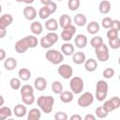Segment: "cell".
<instances>
[{"instance_id":"cell-1","label":"cell","mask_w":120,"mask_h":120,"mask_svg":"<svg viewBox=\"0 0 120 120\" xmlns=\"http://www.w3.org/2000/svg\"><path fill=\"white\" fill-rule=\"evenodd\" d=\"M38 44V38L34 35H28L15 43V51L18 53H24L28 49L36 48Z\"/></svg>"},{"instance_id":"cell-2","label":"cell","mask_w":120,"mask_h":120,"mask_svg":"<svg viewBox=\"0 0 120 120\" xmlns=\"http://www.w3.org/2000/svg\"><path fill=\"white\" fill-rule=\"evenodd\" d=\"M37 104L38 106V109L45 112L50 113L52 111L53 104H54V98L52 96H40L38 98Z\"/></svg>"},{"instance_id":"cell-3","label":"cell","mask_w":120,"mask_h":120,"mask_svg":"<svg viewBox=\"0 0 120 120\" xmlns=\"http://www.w3.org/2000/svg\"><path fill=\"white\" fill-rule=\"evenodd\" d=\"M108 91H109L108 82L105 80H99L96 83V94L94 97L98 101H103L105 100L108 95Z\"/></svg>"},{"instance_id":"cell-4","label":"cell","mask_w":120,"mask_h":120,"mask_svg":"<svg viewBox=\"0 0 120 120\" xmlns=\"http://www.w3.org/2000/svg\"><path fill=\"white\" fill-rule=\"evenodd\" d=\"M58 38H59V36L55 32H49L48 34H46L44 37L40 38L39 44L44 49H50L52 45H54L58 41Z\"/></svg>"},{"instance_id":"cell-5","label":"cell","mask_w":120,"mask_h":120,"mask_svg":"<svg viewBox=\"0 0 120 120\" xmlns=\"http://www.w3.org/2000/svg\"><path fill=\"white\" fill-rule=\"evenodd\" d=\"M45 57L52 65H60L64 61V55L61 52L54 49H49L45 53Z\"/></svg>"},{"instance_id":"cell-6","label":"cell","mask_w":120,"mask_h":120,"mask_svg":"<svg viewBox=\"0 0 120 120\" xmlns=\"http://www.w3.org/2000/svg\"><path fill=\"white\" fill-rule=\"evenodd\" d=\"M69 87H70V90L73 94H75V95L81 94L84 88L83 80L79 76H74V77L70 78Z\"/></svg>"},{"instance_id":"cell-7","label":"cell","mask_w":120,"mask_h":120,"mask_svg":"<svg viewBox=\"0 0 120 120\" xmlns=\"http://www.w3.org/2000/svg\"><path fill=\"white\" fill-rule=\"evenodd\" d=\"M95 53H96V56H97L98 60L100 61V62H107L110 58L109 48L104 43L95 49Z\"/></svg>"},{"instance_id":"cell-8","label":"cell","mask_w":120,"mask_h":120,"mask_svg":"<svg viewBox=\"0 0 120 120\" xmlns=\"http://www.w3.org/2000/svg\"><path fill=\"white\" fill-rule=\"evenodd\" d=\"M94 99H95V97L91 92H84L78 98L77 102L80 107L86 108V107L90 106L91 104H93Z\"/></svg>"},{"instance_id":"cell-9","label":"cell","mask_w":120,"mask_h":120,"mask_svg":"<svg viewBox=\"0 0 120 120\" xmlns=\"http://www.w3.org/2000/svg\"><path fill=\"white\" fill-rule=\"evenodd\" d=\"M76 33V27L75 25L73 24H69L68 26H66L65 28H63L61 34H60V38L62 40L66 41V42H68L72 39L73 36L75 35Z\"/></svg>"},{"instance_id":"cell-10","label":"cell","mask_w":120,"mask_h":120,"mask_svg":"<svg viewBox=\"0 0 120 120\" xmlns=\"http://www.w3.org/2000/svg\"><path fill=\"white\" fill-rule=\"evenodd\" d=\"M57 72L65 80L70 79L73 76V68L68 64H61L57 68Z\"/></svg>"},{"instance_id":"cell-11","label":"cell","mask_w":120,"mask_h":120,"mask_svg":"<svg viewBox=\"0 0 120 120\" xmlns=\"http://www.w3.org/2000/svg\"><path fill=\"white\" fill-rule=\"evenodd\" d=\"M119 106H120V98H119L117 96L112 97V98H111L110 99L106 100V101L103 103V105H102V107H103L108 112H112V111L118 109Z\"/></svg>"},{"instance_id":"cell-12","label":"cell","mask_w":120,"mask_h":120,"mask_svg":"<svg viewBox=\"0 0 120 120\" xmlns=\"http://www.w3.org/2000/svg\"><path fill=\"white\" fill-rule=\"evenodd\" d=\"M22 14L27 21H33V22L36 20L38 16L37 9L32 6H26L22 10Z\"/></svg>"},{"instance_id":"cell-13","label":"cell","mask_w":120,"mask_h":120,"mask_svg":"<svg viewBox=\"0 0 120 120\" xmlns=\"http://www.w3.org/2000/svg\"><path fill=\"white\" fill-rule=\"evenodd\" d=\"M13 22V17L9 13L3 14L0 16V29H6Z\"/></svg>"},{"instance_id":"cell-14","label":"cell","mask_w":120,"mask_h":120,"mask_svg":"<svg viewBox=\"0 0 120 120\" xmlns=\"http://www.w3.org/2000/svg\"><path fill=\"white\" fill-rule=\"evenodd\" d=\"M74 42H75V46L79 49H83L86 47L87 45V42H88V39H87V37L83 34H78L75 38H74Z\"/></svg>"},{"instance_id":"cell-15","label":"cell","mask_w":120,"mask_h":120,"mask_svg":"<svg viewBox=\"0 0 120 120\" xmlns=\"http://www.w3.org/2000/svg\"><path fill=\"white\" fill-rule=\"evenodd\" d=\"M30 30L34 36H38L41 35L43 32V25L40 22L38 21H34L30 24Z\"/></svg>"},{"instance_id":"cell-16","label":"cell","mask_w":120,"mask_h":120,"mask_svg":"<svg viewBox=\"0 0 120 120\" xmlns=\"http://www.w3.org/2000/svg\"><path fill=\"white\" fill-rule=\"evenodd\" d=\"M47 80L43 77H38L34 81V88L38 91H43L47 87Z\"/></svg>"},{"instance_id":"cell-17","label":"cell","mask_w":120,"mask_h":120,"mask_svg":"<svg viewBox=\"0 0 120 120\" xmlns=\"http://www.w3.org/2000/svg\"><path fill=\"white\" fill-rule=\"evenodd\" d=\"M75 52L74 46L69 42H65L61 46V53L66 56H72V54Z\"/></svg>"},{"instance_id":"cell-18","label":"cell","mask_w":120,"mask_h":120,"mask_svg":"<svg viewBox=\"0 0 120 120\" xmlns=\"http://www.w3.org/2000/svg\"><path fill=\"white\" fill-rule=\"evenodd\" d=\"M12 112L15 114V116H17V117H19V118L23 117L24 115L27 114L26 106H25V105H22V104H17V105H15V107L13 108Z\"/></svg>"},{"instance_id":"cell-19","label":"cell","mask_w":120,"mask_h":120,"mask_svg":"<svg viewBox=\"0 0 120 120\" xmlns=\"http://www.w3.org/2000/svg\"><path fill=\"white\" fill-rule=\"evenodd\" d=\"M58 27H59L58 21L56 19H54V18H50L45 22V28L49 32H55L58 29Z\"/></svg>"},{"instance_id":"cell-20","label":"cell","mask_w":120,"mask_h":120,"mask_svg":"<svg viewBox=\"0 0 120 120\" xmlns=\"http://www.w3.org/2000/svg\"><path fill=\"white\" fill-rule=\"evenodd\" d=\"M17 60L14 58V57H8L4 60V68L8 70V71H11V70H14L16 68H17Z\"/></svg>"},{"instance_id":"cell-21","label":"cell","mask_w":120,"mask_h":120,"mask_svg":"<svg viewBox=\"0 0 120 120\" xmlns=\"http://www.w3.org/2000/svg\"><path fill=\"white\" fill-rule=\"evenodd\" d=\"M85 60H86V56L85 53L82 52H75L72 54V61L76 65H82L85 62Z\"/></svg>"},{"instance_id":"cell-22","label":"cell","mask_w":120,"mask_h":120,"mask_svg":"<svg viewBox=\"0 0 120 120\" xmlns=\"http://www.w3.org/2000/svg\"><path fill=\"white\" fill-rule=\"evenodd\" d=\"M83 64H84V68H85V70L88 71V72H93V71H95V70L98 68V62H97V60H95L94 58L86 59Z\"/></svg>"},{"instance_id":"cell-23","label":"cell","mask_w":120,"mask_h":120,"mask_svg":"<svg viewBox=\"0 0 120 120\" xmlns=\"http://www.w3.org/2000/svg\"><path fill=\"white\" fill-rule=\"evenodd\" d=\"M41 111L38 108H32L27 112V120H40Z\"/></svg>"},{"instance_id":"cell-24","label":"cell","mask_w":120,"mask_h":120,"mask_svg":"<svg viewBox=\"0 0 120 120\" xmlns=\"http://www.w3.org/2000/svg\"><path fill=\"white\" fill-rule=\"evenodd\" d=\"M32 74H31V71L26 68H22L19 69L18 71V77L21 81H23V82H27L30 80Z\"/></svg>"},{"instance_id":"cell-25","label":"cell","mask_w":120,"mask_h":120,"mask_svg":"<svg viewBox=\"0 0 120 120\" xmlns=\"http://www.w3.org/2000/svg\"><path fill=\"white\" fill-rule=\"evenodd\" d=\"M99 29H100V26H99L98 22H96V21H92V22H88L87 25H86V30H87V32H88L89 34H91V35H96V34H98V31H99Z\"/></svg>"},{"instance_id":"cell-26","label":"cell","mask_w":120,"mask_h":120,"mask_svg":"<svg viewBox=\"0 0 120 120\" xmlns=\"http://www.w3.org/2000/svg\"><path fill=\"white\" fill-rule=\"evenodd\" d=\"M73 22L77 26H84L87 23V18L82 13H78L74 16Z\"/></svg>"},{"instance_id":"cell-27","label":"cell","mask_w":120,"mask_h":120,"mask_svg":"<svg viewBox=\"0 0 120 120\" xmlns=\"http://www.w3.org/2000/svg\"><path fill=\"white\" fill-rule=\"evenodd\" d=\"M111 2L108 0H103L98 5V10L101 14H108L111 11Z\"/></svg>"},{"instance_id":"cell-28","label":"cell","mask_w":120,"mask_h":120,"mask_svg":"<svg viewBox=\"0 0 120 120\" xmlns=\"http://www.w3.org/2000/svg\"><path fill=\"white\" fill-rule=\"evenodd\" d=\"M12 110L9 107L2 106L0 107V120H7L8 118H10L12 115Z\"/></svg>"},{"instance_id":"cell-29","label":"cell","mask_w":120,"mask_h":120,"mask_svg":"<svg viewBox=\"0 0 120 120\" xmlns=\"http://www.w3.org/2000/svg\"><path fill=\"white\" fill-rule=\"evenodd\" d=\"M69 24H72V20H71L70 16L68 14L61 15L58 20V25H60V27H62V28H65L66 26H68Z\"/></svg>"},{"instance_id":"cell-30","label":"cell","mask_w":120,"mask_h":120,"mask_svg":"<svg viewBox=\"0 0 120 120\" xmlns=\"http://www.w3.org/2000/svg\"><path fill=\"white\" fill-rule=\"evenodd\" d=\"M74 98V94L71 91H63L60 94V100L63 103H70Z\"/></svg>"},{"instance_id":"cell-31","label":"cell","mask_w":120,"mask_h":120,"mask_svg":"<svg viewBox=\"0 0 120 120\" xmlns=\"http://www.w3.org/2000/svg\"><path fill=\"white\" fill-rule=\"evenodd\" d=\"M51 15H52L51 10L45 6H42L38 10V17L41 20H48Z\"/></svg>"},{"instance_id":"cell-32","label":"cell","mask_w":120,"mask_h":120,"mask_svg":"<svg viewBox=\"0 0 120 120\" xmlns=\"http://www.w3.org/2000/svg\"><path fill=\"white\" fill-rule=\"evenodd\" d=\"M40 2H41V4H42L43 6L47 7V8L51 10L52 14L54 13V12L56 11V9H57V5H56L55 2L51 1V0H41Z\"/></svg>"},{"instance_id":"cell-33","label":"cell","mask_w":120,"mask_h":120,"mask_svg":"<svg viewBox=\"0 0 120 120\" xmlns=\"http://www.w3.org/2000/svg\"><path fill=\"white\" fill-rule=\"evenodd\" d=\"M20 93L21 96H27V95H31L34 94V87L30 84H23L21 88H20Z\"/></svg>"},{"instance_id":"cell-34","label":"cell","mask_w":120,"mask_h":120,"mask_svg":"<svg viewBox=\"0 0 120 120\" xmlns=\"http://www.w3.org/2000/svg\"><path fill=\"white\" fill-rule=\"evenodd\" d=\"M103 43H104L103 38H102L100 36H95V37H93V38H91V40H90V45H91L94 49L98 48V46L102 45Z\"/></svg>"},{"instance_id":"cell-35","label":"cell","mask_w":120,"mask_h":120,"mask_svg":"<svg viewBox=\"0 0 120 120\" xmlns=\"http://www.w3.org/2000/svg\"><path fill=\"white\" fill-rule=\"evenodd\" d=\"M52 90L54 94L60 95L63 92V84L59 81H54L52 83Z\"/></svg>"},{"instance_id":"cell-36","label":"cell","mask_w":120,"mask_h":120,"mask_svg":"<svg viewBox=\"0 0 120 120\" xmlns=\"http://www.w3.org/2000/svg\"><path fill=\"white\" fill-rule=\"evenodd\" d=\"M9 85L11 87V89L13 90H18L22 87V81L19 79V78H16V77H13L10 79L9 81Z\"/></svg>"},{"instance_id":"cell-37","label":"cell","mask_w":120,"mask_h":120,"mask_svg":"<svg viewBox=\"0 0 120 120\" xmlns=\"http://www.w3.org/2000/svg\"><path fill=\"white\" fill-rule=\"evenodd\" d=\"M95 112H96V117L98 118H100V119H103V118H106L109 114V112L102 107V106H99L98 107L96 110H95Z\"/></svg>"},{"instance_id":"cell-38","label":"cell","mask_w":120,"mask_h":120,"mask_svg":"<svg viewBox=\"0 0 120 120\" xmlns=\"http://www.w3.org/2000/svg\"><path fill=\"white\" fill-rule=\"evenodd\" d=\"M80 0H68V9L70 11H76L79 7H80Z\"/></svg>"},{"instance_id":"cell-39","label":"cell","mask_w":120,"mask_h":120,"mask_svg":"<svg viewBox=\"0 0 120 120\" xmlns=\"http://www.w3.org/2000/svg\"><path fill=\"white\" fill-rule=\"evenodd\" d=\"M22 100L25 105H32L35 102L36 98H35L34 94H31V95H27V96H22Z\"/></svg>"},{"instance_id":"cell-40","label":"cell","mask_w":120,"mask_h":120,"mask_svg":"<svg viewBox=\"0 0 120 120\" xmlns=\"http://www.w3.org/2000/svg\"><path fill=\"white\" fill-rule=\"evenodd\" d=\"M109 46L111 49L112 50H117L120 48V38L117 37L113 39H110L109 40Z\"/></svg>"},{"instance_id":"cell-41","label":"cell","mask_w":120,"mask_h":120,"mask_svg":"<svg viewBox=\"0 0 120 120\" xmlns=\"http://www.w3.org/2000/svg\"><path fill=\"white\" fill-rule=\"evenodd\" d=\"M112 24V19L110 17H104L101 21V25L104 29H111Z\"/></svg>"},{"instance_id":"cell-42","label":"cell","mask_w":120,"mask_h":120,"mask_svg":"<svg viewBox=\"0 0 120 120\" xmlns=\"http://www.w3.org/2000/svg\"><path fill=\"white\" fill-rule=\"evenodd\" d=\"M114 69L113 68H105L104 70H103V72H102V76L105 78V79H111V78H112L113 76H114Z\"/></svg>"},{"instance_id":"cell-43","label":"cell","mask_w":120,"mask_h":120,"mask_svg":"<svg viewBox=\"0 0 120 120\" xmlns=\"http://www.w3.org/2000/svg\"><path fill=\"white\" fill-rule=\"evenodd\" d=\"M54 120H68V114L63 111H59L55 112Z\"/></svg>"},{"instance_id":"cell-44","label":"cell","mask_w":120,"mask_h":120,"mask_svg":"<svg viewBox=\"0 0 120 120\" xmlns=\"http://www.w3.org/2000/svg\"><path fill=\"white\" fill-rule=\"evenodd\" d=\"M106 36H107V38H108L109 40L110 39H113V38H115L118 37V31L113 30L112 28L111 29H108V31L106 33Z\"/></svg>"},{"instance_id":"cell-45","label":"cell","mask_w":120,"mask_h":120,"mask_svg":"<svg viewBox=\"0 0 120 120\" xmlns=\"http://www.w3.org/2000/svg\"><path fill=\"white\" fill-rule=\"evenodd\" d=\"M112 29L116 30V31L119 32V29H120V22H119V20H112Z\"/></svg>"},{"instance_id":"cell-46","label":"cell","mask_w":120,"mask_h":120,"mask_svg":"<svg viewBox=\"0 0 120 120\" xmlns=\"http://www.w3.org/2000/svg\"><path fill=\"white\" fill-rule=\"evenodd\" d=\"M7 58V52L4 49L0 48V61H3Z\"/></svg>"},{"instance_id":"cell-47","label":"cell","mask_w":120,"mask_h":120,"mask_svg":"<svg viewBox=\"0 0 120 120\" xmlns=\"http://www.w3.org/2000/svg\"><path fill=\"white\" fill-rule=\"evenodd\" d=\"M83 120H97V117L92 113H88V114H86L84 116Z\"/></svg>"},{"instance_id":"cell-48","label":"cell","mask_w":120,"mask_h":120,"mask_svg":"<svg viewBox=\"0 0 120 120\" xmlns=\"http://www.w3.org/2000/svg\"><path fill=\"white\" fill-rule=\"evenodd\" d=\"M69 120H82V116L78 113H75V114H72L70 117H69Z\"/></svg>"},{"instance_id":"cell-49","label":"cell","mask_w":120,"mask_h":120,"mask_svg":"<svg viewBox=\"0 0 120 120\" xmlns=\"http://www.w3.org/2000/svg\"><path fill=\"white\" fill-rule=\"evenodd\" d=\"M7 35V30L6 29H0V38H5Z\"/></svg>"},{"instance_id":"cell-50","label":"cell","mask_w":120,"mask_h":120,"mask_svg":"<svg viewBox=\"0 0 120 120\" xmlns=\"http://www.w3.org/2000/svg\"><path fill=\"white\" fill-rule=\"evenodd\" d=\"M4 103H5V98L2 95H0V107H2L4 105Z\"/></svg>"},{"instance_id":"cell-51","label":"cell","mask_w":120,"mask_h":120,"mask_svg":"<svg viewBox=\"0 0 120 120\" xmlns=\"http://www.w3.org/2000/svg\"><path fill=\"white\" fill-rule=\"evenodd\" d=\"M1 12H2V6H1V4H0V14H1Z\"/></svg>"},{"instance_id":"cell-52","label":"cell","mask_w":120,"mask_h":120,"mask_svg":"<svg viewBox=\"0 0 120 120\" xmlns=\"http://www.w3.org/2000/svg\"><path fill=\"white\" fill-rule=\"evenodd\" d=\"M7 120H15V119H13V118H11V117H10V118H8Z\"/></svg>"},{"instance_id":"cell-53","label":"cell","mask_w":120,"mask_h":120,"mask_svg":"<svg viewBox=\"0 0 120 120\" xmlns=\"http://www.w3.org/2000/svg\"><path fill=\"white\" fill-rule=\"evenodd\" d=\"M0 75H1V69H0Z\"/></svg>"}]
</instances>
